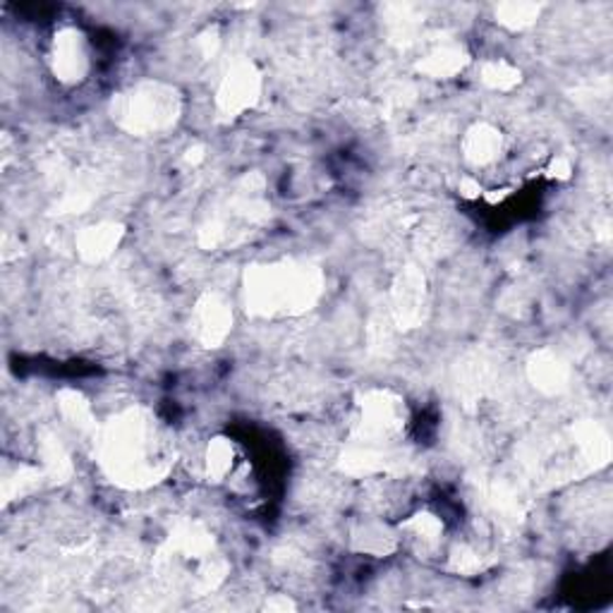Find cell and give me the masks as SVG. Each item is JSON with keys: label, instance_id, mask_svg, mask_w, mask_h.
<instances>
[{"label": "cell", "instance_id": "19", "mask_svg": "<svg viewBox=\"0 0 613 613\" xmlns=\"http://www.w3.org/2000/svg\"><path fill=\"white\" fill-rule=\"evenodd\" d=\"M355 544L358 549L370 556H386L398 547L396 535L391 533L386 525L381 523H364L355 529Z\"/></svg>", "mask_w": 613, "mask_h": 613}, {"label": "cell", "instance_id": "11", "mask_svg": "<svg viewBox=\"0 0 613 613\" xmlns=\"http://www.w3.org/2000/svg\"><path fill=\"white\" fill-rule=\"evenodd\" d=\"M122 236H125V228H122L120 223L101 221V223L81 228V233L75 240V248H77V254L85 259V262L99 264V262H106V259L118 250Z\"/></svg>", "mask_w": 613, "mask_h": 613}, {"label": "cell", "instance_id": "15", "mask_svg": "<svg viewBox=\"0 0 613 613\" xmlns=\"http://www.w3.org/2000/svg\"><path fill=\"white\" fill-rule=\"evenodd\" d=\"M573 441L582 456V462L590 466H606L611 458V436L596 422H580L573 427Z\"/></svg>", "mask_w": 613, "mask_h": 613}, {"label": "cell", "instance_id": "20", "mask_svg": "<svg viewBox=\"0 0 613 613\" xmlns=\"http://www.w3.org/2000/svg\"><path fill=\"white\" fill-rule=\"evenodd\" d=\"M541 6L537 3H501L496 8V22L511 32H523L537 24Z\"/></svg>", "mask_w": 613, "mask_h": 613}, {"label": "cell", "instance_id": "6", "mask_svg": "<svg viewBox=\"0 0 613 613\" xmlns=\"http://www.w3.org/2000/svg\"><path fill=\"white\" fill-rule=\"evenodd\" d=\"M48 65L61 85L75 87L85 81L91 73V46L87 34L77 26H61L51 41Z\"/></svg>", "mask_w": 613, "mask_h": 613}, {"label": "cell", "instance_id": "9", "mask_svg": "<svg viewBox=\"0 0 613 613\" xmlns=\"http://www.w3.org/2000/svg\"><path fill=\"white\" fill-rule=\"evenodd\" d=\"M391 311L393 319L401 326H415L425 317L427 309V281L425 274L419 269L411 266L405 269L403 274L393 283V293H391Z\"/></svg>", "mask_w": 613, "mask_h": 613}, {"label": "cell", "instance_id": "22", "mask_svg": "<svg viewBox=\"0 0 613 613\" xmlns=\"http://www.w3.org/2000/svg\"><path fill=\"white\" fill-rule=\"evenodd\" d=\"M266 609H278V611H288V609H295V604L291 602V599H288V594H283V596H281V594H274V596H271V599H269V602H266Z\"/></svg>", "mask_w": 613, "mask_h": 613}, {"label": "cell", "instance_id": "1", "mask_svg": "<svg viewBox=\"0 0 613 613\" xmlns=\"http://www.w3.org/2000/svg\"><path fill=\"white\" fill-rule=\"evenodd\" d=\"M99 456L111 480L140 489L168 472V441L158 422L142 407L120 413L99 431Z\"/></svg>", "mask_w": 613, "mask_h": 613}, {"label": "cell", "instance_id": "3", "mask_svg": "<svg viewBox=\"0 0 613 613\" xmlns=\"http://www.w3.org/2000/svg\"><path fill=\"white\" fill-rule=\"evenodd\" d=\"M180 94L163 81H140L113 101V120L130 134H156L175 125L180 118Z\"/></svg>", "mask_w": 613, "mask_h": 613}, {"label": "cell", "instance_id": "18", "mask_svg": "<svg viewBox=\"0 0 613 613\" xmlns=\"http://www.w3.org/2000/svg\"><path fill=\"white\" fill-rule=\"evenodd\" d=\"M401 533H405L415 544H422V547H436L444 537V521L436 513L419 511L401 525Z\"/></svg>", "mask_w": 613, "mask_h": 613}, {"label": "cell", "instance_id": "10", "mask_svg": "<svg viewBox=\"0 0 613 613\" xmlns=\"http://www.w3.org/2000/svg\"><path fill=\"white\" fill-rule=\"evenodd\" d=\"M470 53L466 46L456 44V41H444V44H436L431 51H427L422 61L417 63V73H422L429 79H453L460 73H466V67L470 65Z\"/></svg>", "mask_w": 613, "mask_h": 613}, {"label": "cell", "instance_id": "17", "mask_svg": "<svg viewBox=\"0 0 613 613\" xmlns=\"http://www.w3.org/2000/svg\"><path fill=\"white\" fill-rule=\"evenodd\" d=\"M480 81L486 89L508 94L515 87H521L523 70L506 58H486L480 65Z\"/></svg>", "mask_w": 613, "mask_h": 613}, {"label": "cell", "instance_id": "12", "mask_svg": "<svg viewBox=\"0 0 613 613\" xmlns=\"http://www.w3.org/2000/svg\"><path fill=\"white\" fill-rule=\"evenodd\" d=\"M527 376L537 391L556 396L570 386V364L554 350H539L527 364Z\"/></svg>", "mask_w": 613, "mask_h": 613}, {"label": "cell", "instance_id": "8", "mask_svg": "<svg viewBox=\"0 0 613 613\" xmlns=\"http://www.w3.org/2000/svg\"><path fill=\"white\" fill-rule=\"evenodd\" d=\"M460 154L474 171L494 168L506 154V134L494 122L477 120L462 134Z\"/></svg>", "mask_w": 613, "mask_h": 613}, {"label": "cell", "instance_id": "21", "mask_svg": "<svg viewBox=\"0 0 613 613\" xmlns=\"http://www.w3.org/2000/svg\"><path fill=\"white\" fill-rule=\"evenodd\" d=\"M547 173L554 180H570L573 178V161H570L568 156H554L549 161Z\"/></svg>", "mask_w": 613, "mask_h": 613}, {"label": "cell", "instance_id": "5", "mask_svg": "<svg viewBox=\"0 0 613 613\" xmlns=\"http://www.w3.org/2000/svg\"><path fill=\"white\" fill-rule=\"evenodd\" d=\"M264 79L252 61H238L226 70L216 89V113L230 122L259 103L262 99Z\"/></svg>", "mask_w": 613, "mask_h": 613}, {"label": "cell", "instance_id": "14", "mask_svg": "<svg viewBox=\"0 0 613 613\" xmlns=\"http://www.w3.org/2000/svg\"><path fill=\"white\" fill-rule=\"evenodd\" d=\"M171 549L187 561L201 563L214 554V537L201 523H183L173 529Z\"/></svg>", "mask_w": 613, "mask_h": 613}, {"label": "cell", "instance_id": "16", "mask_svg": "<svg viewBox=\"0 0 613 613\" xmlns=\"http://www.w3.org/2000/svg\"><path fill=\"white\" fill-rule=\"evenodd\" d=\"M58 411L65 419V425H70L77 431H94L97 429V419H94L91 403L81 396L75 388H63L58 396Z\"/></svg>", "mask_w": 613, "mask_h": 613}, {"label": "cell", "instance_id": "7", "mask_svg": "<svg viewBox=\"0 0 613 613\" xmlns=\"http://www.w3.org/2000/svg\"><path fill=\"white\" fill-rule=\"evenodd\" d=\"M233 331V307L218 293H207L193 309V333L204 348H218Z\"/></svg>", "mask_w": 613, "mask_h": 613}, {"label": "cell", "instance_id": "13", "mask_svg": "<svg viewBox=\"0 0 613 613\" xmlns=\"http://www.w3.org/2000/svg\"><path fill=\"white\" fill-rule=\"evenodd\" d=\"M204 474L209 482H226L238 470V446L228 436H214L201 456Z\"/></svg>", "mask_w": 613, "mask_h": 613}, {"label": "cell", "instance_id": "2", "mask_svg": "<svg viewBox=\"0 0 613 613\" xmlns=\"http://www.w3.org/2000/svg\"><path fill=\"white\" fill-rule=\"evenodd\" d=\"M321 288V271L297 262L254 266L244 278L248 307L262 317L299 315L317 303Z\"/></svg>", "mask_w": 613, "mask_h": 613}, {"label": "cell", "instance_id": "4", "mask_svg": "<svg viewBox=\"0 0 613 613\" xmlns=\"http://www.w3.org/2000/svg\"><path fill=\"white\" fill-rule=\"evenodd\" d=\"M407 407L393 391H370L360 403L358 434L366 446H384L405 427Z\"/></svg>", "mask_w": 613, "mask_h": 613}]
</instances>
